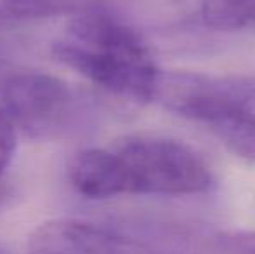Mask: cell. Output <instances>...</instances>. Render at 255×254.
Returning <instances> with one entry per match:
<instances>
[{
    "label": "cell",
    "instance_id": "obj_6",
    "mask_svg": "<svg viewBox=\"0 0 255 254\" xmlns=\"http://www.w3.org/2000/svg\"><path fill=\"white\" fill-rule=\"evenodd\" d=\"M108 7V0H0V26L21 21L78 16Z\"/></svg>",
    "mask_w": 255,
    "mask_h": 254
},
{
    "label": "cell",
    "instance_id": "obj_9",
    "mask_svg": "<svg viewBox=\"0 0 255 254\" xmlns=\"http://www.w3.org/2000/svg\"><path fill=\"white\" fill-rule=\"evenodd\" d=\"M222 246L233 254H255V230H243L224 235Z\"/></svg>",
    "mask_w": 255,
    "mask_h": 254
},
{
    "label": "cell",
    "instance_id": "obj_7",
    "mask_svg": "<svg viewBox=\"0 0 255 254\" xmlns=\"http://www.w3.org/2000/svg\"><path fill=\"white\" fill-rule=\"evenodd\" d=\"M200 14L217 30L255 28V0H202Z\"/></svg>",
    "mask_w": 255,
    "mask_h": 254
},
{
    "label": "cell",
    "instance_id": "obj_5",
    "mask_svg": "<svg viewBox=\"0 0 255 254\" xmlns=\"http://www.w3.org/2000/svg\"><path fill=\"white\" fill-rule=\"evenodd\" d=\"M122 235L77 218L40 223L28 237V254H115Z\"/></svg>",
    "mask_w": 255,
    "mask_h": 254
},
{
    "label": "cell",
    "instance_id": "obj_3",
    "mask_svg": "<svg viewBox=\"0 0 255 254\" xmlns=\"http://www.w3.org/2000/svg\"><path fill=\"white\" fill-rule=\"evenodd\" d=\"M153 101L202 124L229 152L255 162V103L245 85L200 73H160Z\"/></svg>",
    "mask_w": 255,
    "mask_h": 254
},
{
    "label": "cell",
    "instance_id": "obj_2",
    "mask_svg": "<svg viewBox=\"0 0 255 254\" xmlns=\"http://www.w3.org/2000/svg\"><path fill=\"white\" fill-rule=\"evenodd\" d=\"M108 9L75 16L52 44L54 56L110 94L153 101L161 71L151 51L134 28Z\"/></svg>",
    "mask_w": 255,
    "mask_h": 254
},
{
    "label": "cell",
    "instance_id": "obj_1",
    "mask_svg": "<svg viewBox=\"0 0 255 254\" xmlns=\"http://www.w3.org/2000/svg\"><path fill=\"white\" fill-rule=\"evenodd\" d=\"M73 188L87 199L122 195H193L214 185L208 164L191 146L163 136L137 134L110 148H85L68 166Z\"/></svg>",
    "mask_w": 255,
    "mask_h": 254
},
{
    "label": "cell",
    "instance_id": "obj_4",
    "mask_svg": "<svg viewBox=\"0 0 255 254\" xmlns=\"http://www.w3.org/2000/svg\"><path fill=\"white\" fill-rule=\"evenodd\" d=\"M3 112L33 139L57 138L71 122L77 108L73 89L63 78L45 71H17L0 89Z\"/></svg>",
    "mask_w": 255,
    "mask_h": 254
},
{
    "label": "cell",
    "instance_id": "obj_8",
    "mask_svg": "<svg viewBox=\"0 0 255 254\" xmlns=\"http://www.w3.org/2000/svg\"><path fill=\"white\" fill-rule=\"evenodd\" d=\"M14 150H16V127L5 115V112L0 110V178L9 167Z\"/></svg>",
    "mask_w": 255,
    "mask_h": 254
}]
</instances>
